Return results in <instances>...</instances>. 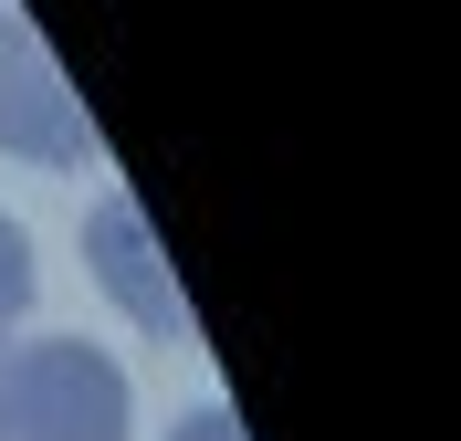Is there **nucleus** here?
I'll list each match as a JSON object with an SVG mask.
<instances>
[{"instance_id": "4", "label": "nucleus", "mask_w": 461, "mask_h": 441, "mask_svg": "<svg viewBox=\"0 0 461 441\" xmlns=\"http://www.w3.org/2000/svg\"><path fill=\"white\" fill-rule=\"evenodd\" d=\"M22 316H32V242H22L11 210H0V347L22 336Z\"/></svg>"}, {"instance_id": "5", "label": "nucleus", "mask_w": 461, "mask_h": 441, "mask_svg": "<svg viewBox=\"0 0 461 441\" xmlns=\"http://www.w3.org/2000/svg\"><path fill=\"white\" fill-rule=\"evenodd\" d=\"M178 441H241V420H230V410H200V420H178Z\"/></svg>"}, {"instance_id": "3", "label": "nucleus", "mask_w": 461, "mask_h": 441, "mask_svg": "<svg viewBox=\"0 0 461 441\" xmlns=\"http://www.w3.org/2000/svg\"><path fill=\"white\" fill-rule=\"evenodd\" d=\"M85 263H95V284H105L147 336H189V294H178V273H168V253H158V232H147L137 200H95Z\"/></svg>"}, {"instance_id": "2", "label": "nucleus", "mask_w": 461, "mask_h": 441, "mask_svg": "<svg viewBox=\"0 0 461 441\" xmlns=\"http://www.w3.org/2000/svg\"><path fill=\"white\" fill-rule=\"evenodd\" d=\"M0 158H22V169H85L95 158L85 95L63 85L53 42L32 22H11V11H0Z\"/></svg>"}, {"instance_id": "1", "label": "nucleus", "mask_w": 461, "mask_h": 441, "mask_svg": "<svg viewBox=\"0 0 461 441\" xmlns=\"http://www.w3.org/2000/svg\"><path fill=\"white\" fill-rule=\"evenodd\" d=\"M0 441H126V368L85 336H11Z\"/></svg>"}]
</instances>
